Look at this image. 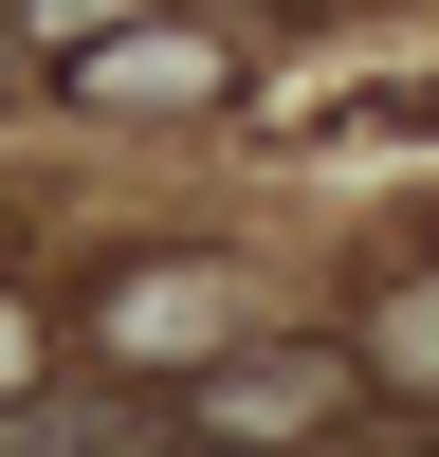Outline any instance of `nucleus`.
Masks as SVG:
<instances>
[{
  "instance_id": "obj_1",
  "label": "nucleus",
  "mask_w": 439,
  "mask_h": 457,
  "mask_svg": "<svg viewBox=\"0 0 439 457\" xmlns=\"http://www.w3.org/2000/svg\"><path fill=\"white\" fill-rule=\"evenodd\" d=\"M348 403V366L329 348H256V366H202V421L220 439H293V421H329Z\"/></svg>"
},
{
  "instance_id": "obj_2",
  "label": "nucleus",
  "mask_w": 439,
  "mask_h": 457,
  "mask_svg": "<svg viewBox=\"0 0 439 457\" xmlns=\"http://www.w3.org/2000/svg\"><path fill=\"white\" fill-rule=\"evenodd\" d=\"M220 312H238V293H220L202 256H165V275H128V293H110V329H128V348H202Z\"/></svg>"
},
{
  "instance_id": "obj_3",
  "label": "nucleus",
  "mask_w": 439,
  "mask_h": 457,
  "mask_svg": "<svg viewBox=\"0 0 439 457\" xmlns=\"http://www.w3.org/2000/svg\"><path fill=\"white\" fill-rule=\"evenodd\" d=\"M366 129H439V73H421V92H385V110H366Z\"/></svg>"
}]
</instances>
